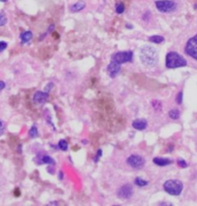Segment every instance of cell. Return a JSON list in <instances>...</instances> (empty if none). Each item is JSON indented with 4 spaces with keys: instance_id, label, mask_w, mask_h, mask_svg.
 Returning a JSON list of instances; mask_svg holds the SVG:
<instances>
[{
    "instance_id": "obj_22",
    "label": "cell",
    "mask_w": 197,
    "mask_h": 206,
    "mask_svg": "<svg viewBox=\"0 0 197 206\" xmlns=\"http://www.w3.org/2000/svg\"><path fill=\"white\" fill-rule=\"evenodd\" d=\"M6 22H7V18H6L4 13H1V14H0V26L5 25Z\"/></svg>"
},
{
    "instance_id": "obj_28",
    "label": "cell",
    "mask_w": 197,
    "mask_h": 206,
    "mask_svg": "<svg viewBox=\"0 0 197 206\" xmlns=\"http://www.w3.org/2000/svg\"><path fill=\"white\" fill-rule=\"evenodd\" d=\"M3 129H4L3 123H2V121H1V120H0V135H1L2 133H3Z\"/></svg>"
},
{
    "instance_id": "obj_25",
    "label": "cell",
    "mask_w": 197,
    "mask_h": 206,
    "mask_svg": "<svg viewBox=\"0 0 197 206\" xmlns=\"http://www.w3.org/2000/svg\"><path fill=\"white\" fill-rule=\"evenodd\" d=\"M7 43L6 42H0V52H2L4 50H6V48H7Z\"/></svg>"
},
{
    "instance_id": "obj_12",
    "label": "cell",
    "mask_w": 197,
    "mask_h": 206,
    "mask_svg": "<svg viewBox=\"0 0 197 206\" xmlns=\"http://www.w3.org/2000/svg\"><path fill=\"white\" fill-rule=\"evenodd\" d=\"M153 161L156 165H160V167H165V165H168L173 163L172 160H170V159H164V158H155Z\"/></svg>"
},
{
    "instance_id": "obj_20",
    "label": "cell",
    "mask_w": 197,
    "mask_h": 206,
    "mask_svg": "<svg viewBox=\"0 0 197 206\" xmlns=\"http://www.w3.org/2000/svg\"><path fill=\"white\" fill-rule=\"evenodd\" d=\"M42 163H44V164H54L55 162L53 161V159L50 158L49 156H44L42 158Z\"/></svg>"
},
{
    "instance_id": "obj_27",
    "label": "cell",
    "mask_w": 197,
    "mask_h": 206,
    "mask_svg": "<svg viewBox=\"0 0 197 206\" xmlns=\"http://www.w3.org/2000/svg\"><path fill=\"white\" fill-rule=\"evenodd\" d=\"M52 86H53V83H49L47 87L44 88V92H48L49 91V89H50V87H52Z\"/></svg>"
},
{
    "instance_id": "obj_5",
    "label": "cell",
    "mask_w": 197,
    "mask_h": 206,
    "mask_svg": "<svg viewBox=\"0 0 197 206\" xmlns=\"http://www.w3.org/2000/svg\"><path fill=\"white\" fill-rule=\"evenodd\" d=\"M185 51L187 55L197 60V34L187 40L185 46Z\"/></svg>"
},
{
    "instance_id": "obj_2",
    "label": "cell",
    "mask_w": 197,
    "mask_h": 206,
    "mask_svg": "<svg viewBox=\"0 0 197 206\" xmlns=\"http://www.w3.org/2000/svg\"><path fill=\"white\" fill-rule=\"evenodd\" d=\"M166 67L169 69H174V68H180V67H185L187 66V62L185 58H183L181 54L175 51H170L166 55Z\"/></svg>"
},
{
    "instance_id": "obj_29",
    "label": "cell",
    "mask_w": 197,
    "mask_h": 206,
    "mask_svg": "<svg viewBox=\"0 0 197 206\" xmlns=\"http://www.w3.org/2000/svg\"><path fill=\"white\" fill-rule=\"evenodd\" d=\"M5 87V83L3 81H0V90H2Z\"/></svg>"
},
{
    "instance_id": "obj_21",
    "label": "cell",
    "mask_w": 197,
    "mask_h": 206,
    "mask_svg": "<svg viewBox=\"0 0 197 206\" xmlns=\"http://www.w3.org/2000/svg\"><path fill=\"white\" fill-rule=\"evenodd\" d=\"M29 135H30V137H36L37 136H38V129H37V127L34 125V126H32V128L30 129V131H29Z\"/></svg>"
},
{
    "instance_id": "obj_23",
    "label": "cell",
    "mask_w": 197,
    "mask_h": 206,
    "mask_svg": "<svg viewBox=\"0 0 197 206\" xmlns=\"http://www.w3.org/2000/svg\"><path fill=\"white\" fill-rule=\"evenodd\" d=\"M177 163H178V164L180 165L181 168H187V164L186 163L185 160H183V159H178V161H177Z\"/></svg>"
},
{
    "instance_id": "obj_11",
    "label": "cell",
    "mask_w": 197,
    "mask_h": 206,
    "mask_svg": "<svg viewBox=\"0 0 197 206\" xmlns=\"http://www.w3.org/2000/svg\"><path fill=\"white\" fill-rule=\"evenodd\" d=\"M133 127L138 131H143L147 128V121L145 119H136L133 122Z\"/></svg>"
},
{
    "instance_id": "obj_4",
    "label": "cell",
    "mask_w": 197,
    "mask_h": 206,
    "mask_svg": "<svg viewBox=\"0 0 197 206\" xmlns=\"http://www.w3.org/2000/svg\"><path fill=\"white\" fill-rule=\"evenodd\" d=\"M157 11L160 13H172L177 9V3L174 0H156L155 2Z\"/></svg>"
},
{
    "instance_id": "obj_9",
    "label": "cell",
    "mask_w": 197,
    "mask_h": 206,
    "mask_svg": "<svg viewBox=\"0 0 197 206\" xmlns=\"http://www.w3.org/2000/svg\"><path fill=\"white\" fill-rule=\"evenodd\" d=\"M121 71V64H118L114 61H111L107 66V73L111 77H115Z\"/></svg>"
},
{
    "instance_id": "obj_30",
    "label": "cell",
    "mask_w": 197,
    "mask_h": 206,
    "mask_svg": "<svg viewBox=\"0 0 197 206\" xmlns=\"http://www.w3.org/2000/svg\"><path fill=\"white\" fill-rule=\"evenodd\" d=\"M0 1H1V2H7L8 0H0Z\"/></svg>"
},
{
    "instance_id": "obj_3",
    "label": "cell",
    "mask_w": 197,
    "mask_h": 206,
    "mask_svg": "<svg viewBox=\"0 0 197 206\" xmlns=\"http://www.w3.org/2000/svg\"><path fill=\"white\" fill-rule=\"evenodd\" d=\"M183 183L180 180H176V179L167 180L163 185L165 192L171 196H179L183 191Z\"/></svg>"
},
{
    "instance_id": "obj_1",
    "label": "cell",
    "mask_w": 197,
    "mask_h": 206,
    "mask_svg": "<svg viewBox=\"0 0 197 206\" xmlns=\"http://www.w3.org/2000/svg\"><path fill=\"white\" fill-rule=\"evenodd\" d=\"M140 60L147 67H153L159 61V54L152 46H144L140 50Z\"/></svg>"
},
{
    "instance_id": "obj_14",
    "label": "cell",
    "mask_w": 197,
    "mask_h": 206,
    "mask_svg": "<svg viewBox=\"0 0 197 206\" xmlns=\"http://www.w3.org/2000/svg\"><path fill=\"white\" fill-rule=\"evenodd\" d=\"M32 37H33V34L31 31H25L21 35V40L23 44H25V43H28L32 39Z\"/></svg>"
},
{
    "instance_id": "obj_6",
    "label": "cell",
    "mask_w": 197,
    "mask_h": 206,
    "mask_svg": "<svg viewBox=\"0 0 197 206\" xmlns=\"http://www.w3.org/2000/svg\"><path fill=\"white\" fill-rule=\"evenodd\" d=\"M133 51H130V50L119 51L112 55V61H114L118 64H124L127 62H130L133 60Z\"/></svg>"
},
{
    "instance_id": "obj_17",
    "label": "cell",
    "mask_w": 197,
    "mask_h": 206,
    "mask_svg": "<svg viewBox=\"0 0 197 206\" xmlns=\"http://www.w3.org/2000/svg\"><path fill=\"white\" fill-rule=\"evenodd\" d=\"M58 147L63 151L68 150V142L65 141V139H61L60 141L58 142Z\"/></svg>"
},
{
    "instance_id": "obj_18",
    "label": "cell",
    "mask_w": 197,
    "mask_h": 206,
    "mask_svg": "<svg viewBox=\"0 0 197 206\" xmlns=\"http://www.w3.org/2000/svg\"><path fill=\"white\" fill-rule=\"evenodd\" d=\"M115 11L117 14H122V13H124L125 11V5L123 3H117L116 4V7H115Z\"/></svg>"
},
{
    "instance_id": "obj_26",
    "label": "cell",
    "mask_w": 197,
    "mask_h": 206,
    "mask_svg": "<svg viewBox=\"0 0 197 206\" xmlns=\"http://www.w3.org/2000/svg\"><path fill=\"white\" fill-rule=\"evenodd\" d=\"M101 156H102V150H98V153H97V156H96V158H95V162H98V159L100 158Z\"/></svg>"
},
{
    "instance_id": "obj_7",
    "label": "cell",
    "mask_w": 197,
    "mask_h": 206,
    "mask_svg": "<svg viewBox=\"0 0 197 206\" xmlns=\"http://www.w3.org/2000/svg\"><path fill=\"white\" fill-rule=\"evenodd\" d=\"M128 164L130 165L131 168L140 169L143 168L144 164H145V160L138 155H131L128 158Z\"/></svg>"
},
{
    "instance_id": "obj_13",
    "label": "cell",
    "mask_w": 197,
    "mask_h": 206,
    "mask_svg": "<svg viewBox=\"0 0 197 206\" xmlns=\"http://www.w3.org/2000/svg\"><path fill=\"white\" fill-rule=\"evenodd\" d=\"M84 7H85V2H83V1H78V2H76L75 4H74L73 6H71V11L73 12V13H76V12L81 11Z\"/></svg>"
},
{
    "instance_id": "obj_16",
    "label": "cell",
    "mask_w": 197,
    "mask_h": 206,
    "mask_svg": "<svg viewBox=\"0 0 197 206\" xmlns=\"http://www.w3.org/2000/svg\"><path fill=\"white\" fill-rule=\"evenodd\" d=\"M169 116L170 118L176 120V119H178L180 117V111L178 109H171L169 111Z\"/></svg>"
},
{
    "instance_id": "obj_8",
    "label": "cell",
    "mask_w": 197,
    "mask_h": 206,
    "mask_svg": "<svg viewBox=\"0 0 197 206\" xmlns=\"http://www.w3.org/2000/svg\"><path fill=\"white\" fill-rule=\"evenodd\" d=\"M133 187L129 184L123 186V187L118 191V196H119L120 198H124V199L130 198L131 196H133Z\"/></svg>"
},
{
    "instance_id": "obj_15",
    "label": "cell",
    "mask_w": 197,
    "mask_h": 206,
    "mask_svg": "<svg viewBox=\"0 0 197 206\" xmlns=\"http://www.w3.org/2000/svg\"><path fill=\"white\" fill-rule=\"evenodd\" d=\"M149 41L151 43H154V44H160L164 41V38L162 36H160V35H154V36H151L149 38Z\"/></svg>"
},
{
    "instance_id": "obj_24",
    "label": "cell",
    "mask_w": 197,
    "mask_h": 206,
    "mask_svg": "<svg viewBox=\"0 0 197 206\" xmlns=\"http://www.w3.org/2000/svg\"><path fill=\"white\" fill-rule=\"evenodd\" d=\"M176 100H177V103L178 104H182V102H183V92L182 91L179 92V94H178V96H177Z\"/></svg>"
},
{
    "instance_id": "obj_19",
    "label": "cell",
    "mask_w": 197,
    "mask_h": 206,
    "mask_svg": "<svg viewBox=\"0 0 197 206\" xmlns=\"http://www.w3.org/2000/svg\"><path fill=\"white\" fill-rule=\"evenodd\" d=\"M134 182H135V184H136L137 186H139V187H144V186H146V185L148 184V182H147V181L143 180V179H141L140 177H137V178H135Z\"/></svg>"
},
{
    "instance_id": "obj_10",
    "label": "cell",
    "mask_w": 197,
    "mask_h": 206,
    "mask_svg": "<svg viewBox=\"0 0 197 206\" xmlns=\"http://www.w3.org/2000/svg\"><path fill=\"white\" fill-rule=\"evenodd\" d=\"M48 99V92H41L38 91L35 93L34 95V102L37 104H44V102H47Z\"/></svg>"
}]
</instances>
